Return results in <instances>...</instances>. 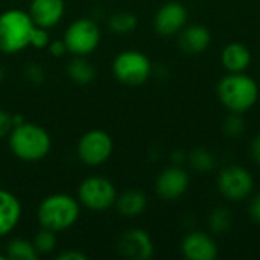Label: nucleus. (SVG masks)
I'll return each mask as SVG.
<instances>
[{
	"instance_id": "1",
	"label": "nucleus",
	"mask_w": 260,
	"mask_h": 260,
	"mask_svg": "<svg viewBox=\"0 0 260 260\" xmlns=\"http://www.w3.org/2000/svg\"><path fill=\"white\" fill-rule=\"evenodd\" d=\"M6 140L12 155L27 163L46 158L52 149V137L49 131L44 126L27 120L14 126Z\"/></svg>"
},
{
	"instance_id": "2",
	"label": "nucleus",
	"mask_w": 260,
	"mask_h": 260,
	"mask_svg": "<svg viewBox=\"0 0 260 260\" xmlns=\"http://www.w3.org/2000/svg\"><path fill=\"white\" fill-rule=\"evenodd\" d=\"M81 215L78 198L69 193H52L41 200L37 209V221L40 227L55 233L72 229Z\"/></svg>"
},
{
	"instance_id": "3",
	"label": "nucleus",
	"mask_w": 260,
	"mask_h": 260,
	"mask_svg": "<svg viewBox=\"0 0 260 260\" xmlns=\"http://www.w3.org/2000/svg\"><path fill=\"white\" fill-rule=\"evenodd\" d=\"M216 93L221 104L229 111L244 114L256 105L259 99V85L245 72L229 73L218 82Z\"/></svg>"
},
{
	"instance_id": "4",
	"label": "nucleus",
	"mask_w": 260,
	"mask_h": 260,
	"mask_svg": "<svg viewBox=\"0 0 260 260\" xmlns=\"http://www.w3.org/2000/svg\"><path fill=\"white\" fill-rule=\"evenodd\" d=\"M34 27L27 11L11 8L0 12V52L15 55L27 49Z\"/></svg>"
},
{
	"instance_id": "5",
	"label": "nucleus",
	"mask_w": 260,
	"mask_h": 260,
	"mask_svg": "<svg viewBox=\"0 0 260 260\" xmlns=\"http://www.w3.org/2000/svg\"><path fill=\"white\" fill-rule=\"evenodd\" d=\"M76 198L81 207H85L90 212L102 213L114 207L117 190L113 181L101 175H91L81 181L78 186Z\"/></svg>"
},
{
	"instance_id": "6",
	"label": "nucleus",
	"mask_w": 260,
	"mask_h": 260,
	"mask_svg": "<svg viewBox=\"0 0 260 260\" xmlns=\"http://www.w3.org/2000/svg\"><path fill=\"white\" fill-rule=\"evenodd\" d=\"M102 32L93 18L81 17L72 21L64 32V43L72 56H88L101 44Z\"/></svg>"
},
{
	"instance_id": "7",
	"label": "nucleus",
	"mask_w": 260,
	"mask_h": 260,
	"mask_svg": "<svg viewBox=\"0 0 260 260\" xmlns=\"http://www.w3.org/2000/svg\"><path fill=\"white\" fill-rule=\"evenodd\" d=\"M111 70L119 82L125 85H142L151 78L152 62L143 52L128 49L114 56Z\"/></svg>"
},
{
	"instance_id": "8",
	"label": "nucleus",
	"mask_w": 260,
	"mask_h": 260,
	"mask_svg": "<svg viewBox=\"0 0 260 260\" xmlns=\"http://www.w3.org/2000/svg\"><path fill=\"white\" fill-rule=\"evenodd\" d=\"M114 151L113 137L104 129H90L84 133L76 146L78 158L88 168H99L105 165Z\"/></svg>"
},
{
	"instance_id": "9",
	"label": "nucleus",
	"mask_w": 260,
	"mask_h": 260,
	"mask_svg": "<svg viewBox=\"0 0 260 260\" xmlns=\"http://www.w3.org/2000/svg\"><path fill=\"white\" fill-rule=\"evenodd\" d=\"M218 190L229 201H244L254 190V178L244 166L230 165L218 175Z\"/></svg>"
},
{
	"instance_id": "10",
	"label": "nucleus",
	"mask_w": 260,
	"mask_h": 260,
	"mask_svg": "<svg viewBox=\"0 0 260 260\" xmlns=\"http://www.w3.org/2000/svg\"><path fill=\"white\" fill-rule=\"evenodd\" d=\"M187 8L177 0L163 3L154 15V29L161 37H172L187 24Z\"/></svg>"
},
{
	"instance_id": "11",
	"label": "nucleus",
	"mask_w": 260,
	"mask_h": 260,
	"mask_svg": "<svg viewBox=\"0 0 260 260\" xmlns=\"http://www.w3.org/2000/svg\"><path fill=\"white\" fill-rule=\"evenodd\" d=\"M190 186L189 172L180 165L163 169L155 180V192L161 200L174 201L181 198Z\"/></svg>"
},
{
	"instance_id": "12",
	"label": "nucleus",
	"mask_w": 260,
	"mask_h": 260,
	"mask_svg": "<svg viewBox=\"0 0 260 260\" xmlns=\"http://www.w3.org/2000/svg\"><path fill=\"white\" fill-rule=\"evenodd\" d=\"M117 251L126 259L149 260L154 256L155 247L149 233L142 229H129L120 235L117 241Z\"/></svg>"
},
{
	"instance_id": "13",
	"label": "nucleus",
	"mask_w": 260,
	"mask_h": 260,
	"mask_svg": "<svg viewBox=\"0 0 260 260\" xmlns=\"http://www.w3.org/2000/svg\"><path fill=\"white\" fill-rule=\"evenodd\" d=\"M181 254L187 260H215L219 254V248L210 235L190 232L181 242Z\"/></svg>"
},
{
	"instance_id": "14",
	"label": "nucleus",
	"mask_w": 260,
	"mask_h": 260,
	"mask_svg": "<svg viewBox=\"0 0 260 260\" xmlns=\"http://www.w3.org/2000/svg\"><path fill=\"white\" fill-rule=\"evenodd\" d=\"M35 26L52 29L64 17L66 2L64 0H30L27 9Z\"/></svg>"
},
{
	"instance_id": "15",
	"label": "nucleus",
	"mask_w": 260,
	"mask_h": 260,
	"mask_svg": "<svg viewBox=\"0 0 260 260\" xmlns=\"http://www.w3.org/2000/svg\"><path fill=\"white\" fill-rule=\"evenodd\" d=\"M178 35L180 49L189 55H200L206 52L212 43V32L204 24H186Z\"/></svg>"
},
{
	"instance_id": "16",
	"label": "nucleus",
	"mask_w": 260,
	"mask_h": 260,
	"mask_svg": "<svg viewBox=\"0 0 260 260\" xmlns=\"http://www.w3.org/2000/svg\"><path fill=\"white\" fill-rule=\"evenodd\" d=\"M21 203L9 190L0 189V239L9 236L20 224Z\"/></svg>"
},
{
	"instance_id": "17",
	"label": "nucleus",
	"mask_w": 260,
	"mask_h": 260,
	"mask_svg": "<svg viewBox=\"0 0 260 260\" xmlns=\"http://www.w3.org/2000/svg\"><path fill=\"white\" fill-rule=\"evenodd\" d=\"M253 61L251 50L238 41L227 44L221 52V64L229 73H242L245 72Z\"/></svg>"
},
{
	"instance_id": "18",
	"label": "nucleus",
	"mask_w": 260,
	"mask_h": 260,
	"mask_svg": "<svg viewBox=\"0 0 260 260\" xmlns=\"http://www.w3.org/2000/svg\"><path fill=\"white\" fill-rule=\"evenodd\" d=\"M114 207L119 215L125 218H137L143 215V212L148 207V198L143 192L137 189H129L122 192L120 195L117 193Z\"/></svg>"
},
{
	"instance_id": "19",
	"label": "nucleus",
	"mask_w": 260,
	"mask_h": 260,
	"mask_svg": "<svg viewBox=\"0 0 260 260\" xmlns=\"http://www.w3.org/2000/svg\"><path fill=\"white\" fill-rule=\"evenodd\" d=\"M67 75L73 82L79 85H87L94 81L96 69L87 59V56H73L67 64Z\"/></svg>"
},
{
	"instance_id": "20",
	"label": "nucleus",
	"mask_w": 260,
	"mask_h": 260,
	"mask_svg": "<svg viewBox=\"0 0 260 260\" xmlns=\"http://www.w3.org/2000/svg\"><path fill=\"white\" fill-rule=\"evenodd\" d=\"M8 260H37L38 253L32 244V241L23 238H14L8 242L5 250Z\"/></svg>"
},
{
	"instance_id": "21",
	"label": "nucleus",
	"mask_w": 260,
	"mask_h": 260,
	"mask_svg": "<svg viewBox=\"0 0 260 260\" xmlns=\"http://www.w3.org/2000/svg\"><path fill=\"white\" fill-rule=\"evenodd\" d=\"M139 24V20L136 17V14L128 12V11H119L110 15L108 18V27L111 32L117 34V35H126L136 30Z\"/></svg>"
},
{
	"instance_id": "22",
	"label": "nucleus",
	"mask_w": 260,
	"mask_h": 260,
	"mask_svg": "<svg viewBox=\"0 0 260 260\" xmlns=\"http://www.w3.org/2000/svg\"><path fill=\"white\" fill-rule=\"evenodd\" d=\"M187 161L190 168L198 174H209L216 166L215 155L206 148H195L187 154Z\"/></svg>"
},
{
	"instance_id": "23",
	"label": "nucleus",
	"mask_w": 260,
	"mask_h": 260,
	"mask_svg": "<svg viewBox=\"0 0 260 260\" xmlns=\"http://www.w3.org/2000/svg\"><path fill=\"white\" fill-rule=\"evenodd\" d=\"M209 229L215 235H224L232 229L233 218L232 213L227 207H216L210 212L209 219H207Z\"/></svg>"
},
{
	"instance_id": "24",
	"label": "nucleus",
	"mask_w": 260,
	"mask_h": 260,
	"mask_svg": "<svg viewBox=\"0 0 260 260\" xmlns=\"http://www.w3.org/2000/svg\"><path fill=\"white\" fill-rule=\"evenodd\" d=\"M32 244H34L38 254H50L55 251V248L58 245L56 233L52 230L40 227V232L35 233L32 238Z\"/></svg>"
},
{
	"instance_id": "25",
	"label": "nucleus",
	"mask_w": 260,
	"mask_h": 260,
	"mask_svg": "<svg viewBox=\"0 0 260 260\" xmlns=\"http://www.w3.org/2000/svg\"><path fill=\"white\" fill-rule=\"evenodd\" d=\"M222 129L229 137H239L245 129V122L241 113H232L224 119Z\"/></svg>"
},
{
	"instance_id": "26",
	"label": "nucleus",
	"mask_w": 260,
	"mask_h": 260,
	"mask_svg": "<svg viewBox=\"0 0 260 260\" xmlns=\"http://www.w3.org/2000/svg\"><path fill=\"white\" fill-rule=\"evenodd\" d=\"M49 43H50L49 29L35 26L34 30H32V35H30L29 47H34V49H47Z\"/></svg>"
},
{
	"instance_id": "27",
	"label": "nucleus",
	"mask_w": 260,
	"mask_h": 260,
	"mask_svg": "<svg viewBox=\"0 0 260 260\" xmlns=\"http://www.w3.org/2000/svg\"><path fill=\"white\" fill-rule=\"evenodd\" d=\"M12 128H14L12 113L0 108V139H6L9 136V133H11Z\"/></svg>"
},
{
	"instance_id": "28",
	"label": "nucleus",
	"mask_w": 260,
	"mask_h": 260,
	"mask_svg": "<svg viewBox=\"0 0 260 260\" xmlns=\"http://www.w3.org/2000/svg\"><path fill=\"white\" fill-rule=\"evenodd\" d=\"M47 50H49V53H50L53 58H61V56H64L66 53H69L64 40H53V41L50 40V43H49V46H47Z\"/></svg>"
},
{
	"instance_id": "29",
	"label": "nucleus",
	"mask_w": 260,
	"mask_h": 260,
	"mask_svg": "<svg viewBox=\"0 0 260 260\" xmlns=\"http://www.w3.org/2000/svg\"><path fill=\"white\" fill-rule=\"evenodd\" d=\"M248 215L256 224H260V192L251 198L248 206Z\"/></svg>"
},
{
	"instance_id": "30",
	"label": "nucleus",
	"mask_w": 260,
	"mask_h": 260,
	"mask_svg": "<svg viewBox=\"0 0 260 260\" xmlns=\"http://www.w3.org/2000/svg\"><path fill=\"white\" fill-rule=\"evenodd\" d=\"M58 260H87L88 256L79 250H66V251H61L58 256H56Z\"/></svg>"
},
{
	"instance_id": "31",
	"label": "nucleus",
	"mask_w": 260,
	"mask_h": 260,
	"mask_svg": "<svg viewBox=\"0 0 260 260\" xmlns=\"http://www.w3.org/2000/svg\"><path fill=\"white\" fill-rule=\"evenodd\" d=\"M250 155L254 160V163H257L260 166V134L256 136L250 143Z\"/></svg>"
},
{
	"instance_id": "32",
	"label": "nucleus",
	"mask_w": 260,
	"mask_h": 260,
	"mask_svg": "<svg viewBox=\"0 0 260 260\" xmlns=\"http://www.w3.org/2000/svg\"><path fill=\"white\" fill-rule=\"evenodd\" d=\"M26 76L29 78V79H32V81H41V78H43V72H41V69L38 67V64H30V67L26 70Z\"/></svg>"
},
{
	"instance_id": "33",
	"label": "nucleus",
	"mask_w": 260,
	"mask_h": 260,
	"mask_svg": "<svg viewBox=\"0 0 260 260\" xmlns=\"http://www.w3.org/2000/svg\"><path fill=\"white\" fill-rule=\"evenodd\" d=\"M184 160H187V154H184L183 151H175L172 154V163L174 165H180L181 166Z\"/></svg>"
},
{
	"instance_id": "34",
	"label": "nucleus",
	"mask_w": 260,
	"mask_h": 260,
	"mask_svg": "<svg viewBox=\"0 0 260 260\" xmlns=\"http://www.w3.org/2000/svg\"><path fill=\"white\" fill-rule=\"evenodd\" d=\"M23 122H26V119H24L20 113H14V114H12V123H14V126L21 125Z\"/></svg>"
},
{
	"instance_id": "35",
	"label": "nucleus",
	"mask_w": 260,
	"mask_h": 260,
	"mask_svg": "<svg viewBox=\"0 0 260 260\" xmlns=\"http://www.w3.org/2000/svg\"><path fill=\"white\" fill-rule=\"evenodd\" d=\"M0 260H8L6 259V254H5V253H0Z\"/></svg>"
}]
</instances>
